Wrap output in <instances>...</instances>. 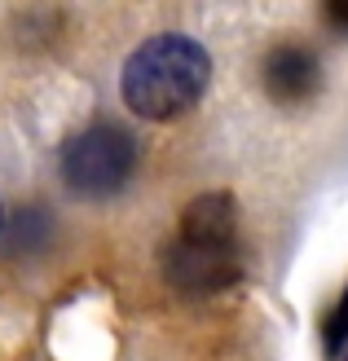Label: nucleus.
Wrapping results in <instances>:
<instances>
[{"mask_svg":"<svg viewBox=\"0 0 348 361\" xmlns=\"http://www.w3.org/2000/svg\"><path fill=\"white\" fill-rule=\"evenodd\" d=\"M208 80H212L208 49L181 31H163L128 53L119 93L133 115L163 123L198 106V97L208 93Z\"/></svg>","mask_w":348,"mask_h":361,"instance_id":"obj_1","label":"nucleus"},{"mask_svg":"<svg viewBox=\"0 0 348 361\" xmlns=\"http://www.w3.org/2000/svg\"><path fill=\"white\" fill-rule=\"evenodd\" d=\"M163 278L181 295H216L243 278L238 207L229 194H198L181 212L176 238L163 251Z\"/></svg>","mask_w":348,"mask_h":361,"instance_id":"obj_2","label":"nucleus"},{"mask_svg":"<svg viewBox=\"0 0 348 361\" xmlns=\"http://www.w3.org/2000/svg\"><path fill=\"white\" fill-rule=\"evenodd\" d=\"M137 168V141L119 123H93L62 146L66 190L80 198H111L128 185Z\"/></svg>","mask_w":348,"mask_h":361,"instance_id":"obj_3","label":"nucleus"},{"mask_svg":"<svg viewBox=\"0 0 348 361\" xmlns=\"http://www.w3.org/2000/svg\"><path fill=\"white\" fill-rule=\"evenodd\" d=\"M318 84H322V66H318V58L304 44H282V49H273L265 58V88H269V97L296 106V102L313 97Z\"/></svg>","mask_w":348,"mask_h":361,"instance_id":"obj_4","label":"nucleus"},{"mask_svg":"<svg viewBox=\"0 0 348 361\" xmlns=\"http://www.w3.org/2000/svg\"><path fill=\"white\" fill-rule=\"evenodd\" d=\"M348 339V291H344V300H340V309H335V317H331V331H326V344H331V353Z\"/></svg>","mask_w":348,"mask_h":361,"instance_id":"obj_5","label":"nucleus"},{"mask_svg":"<svg viewBox=\"0 0 348 361\" xmlns=\"http://www.w3.org/2000/svg\"><path fill=\"white\" fill-rule=\"evenodd\" d=\"M326 13H331L335 23H348V5H331V9H326Z\"/></svg>","mask_w":348,"mask_h":361,"instance_id":"obj_6","label":"nucleus"}]
</instances>
